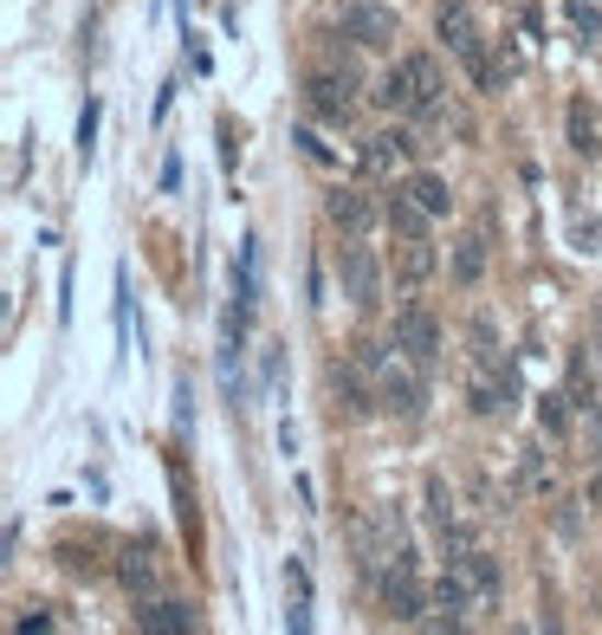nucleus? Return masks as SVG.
<instances>
[{
  "label": "nucleus",
  "instance_id": "nucleus-1",
  "mask_svg": "<svg viewBox=\"0 0 602 635\" xmlns=\"http://www.w3.org/2000/svg\"><path fill=\"white\" fill-rule=\"evenodd\" d=\"M434 98H441L434 53H401L396 66L383 71V84H376V104H383V111H421V104H434Z\"/></svg>",
  "mask_w": 602,
  "mask_h": 635
},
{
  "label": "nucleus",
  "instance_id": "nucleus-2",
  "mask_svg": "<svg viewBox=\"0 0 602 635\" xmlns=\"http://www.w3.org/2000/svg\"><path fill=\"white\" fill-rule=\"evenodd\" d=\"M434 33H441V46H447V53L473 71V84H479V91H492V84H499V71H492L486 46H479V20H473L467 0H447V7L434 13Z\"/></svg>",
  "mask_w": 602,
  "mask_h": 635
},
{
  "label": "nucleus",
  "instance_id": "nucleus-3",
  "mask_svg": "<svg viewBox=\"0 0 602 635\" xmlns=\"http://www.w3.org/2000/svg\"><path fill=\"white\" fill-rule=\"evenodd\" d=\"M337 280H343V298H350L356 311H376V305H383V267H376L370 247H356V234L337 247Z\"/></svg>",
  "mask_w": 602,
  "mask_h": 635
},
{
  "label": "nucleus",
  "instance_id": "nucleus-4",
  "mask_svg": "<svg viewBox=\"0 0 602 635\" xmlns=\"http://www.w3.org/2000/svg\"><path fill=\"white\" fill-rule=\"evenodd\" d=\"M389 344H396L421 376H428V370L441 363V318H434L428 305H401V311H396V338H389Z\"/></svg>",
  "mask_w": 602,
  "mask_h": 635
},
{
  "label": "nucleus",
  "instance_id": "nucleus-5",
  "mask_svg": "<svg viewBox=\"0 0 602 635\" xmlns=\"http://www.w3.org/2000/svg\"><path fill=\"white\" fill-rule=\"evenodd\" d=\"M350 91H356V71H350V66H331V71H311V78H305V104H311V117H318V124H337V131H343L350 111H356Z\"/></svg>",
  "mask_w": 602,
  "mask_h": 635
},
{
  "label": "nucleus",
  "instance_id": "nucleus-6",
  "mask_svg": "<svg viewBox=\"0 0 602 635\" xmlns=\"http://www.w3.org/2000/svg\"><path fill=\"white\" fill-rule=\"evenodd\" d=\"M467 402H473V416H486V422H506V416L519 409V370H512V363H499V370L473 363Z\"/></svg>",
  "mask_w": 602,
  "mask_h": 635
},
{
  "label": "nucleus",
  "instance_id": "nucleus-7",
  "mask_svg": "<svg viewBox=\"0 0 602 635\" xmlns=\"http://www.w3.org/2000/svg\"><path fill=\"white\" fill-rule=\"evenodd\" d=\"M343 39H356V46H370V53H389L401 39L396 7H383V0H350V7H343Z\"/></svg>",
  "mask_w": 602,
  "mask_h": 635
},
{
  "label": "nucleus",
  "instance_id": "nucleus-8",
  "mask_svg": "<svg viewBox=\"0 0 602 635\" xmlns=\"http://www.w3.org/2000/svg\"><path fill=\"white\" fill-rule=\"evenodd\" d=\"M376 396H383V409H389L396 422H414V416H421V370H414V363H408V370H401V363H383V370H376Z\"/></svg>",
  "mask_w": 602,
  "mask_h": 635
},
{
  "label": "nucleus",
  "instance_id": "nucleus-9",
  "mask_svg": "<svg viewBox=\"0 0 602 635\" xmlns=\"http://www.w3.org/2000/svg\"><path fill=\"white\" fill-rule=\"evenodd\" d=\"M331 396H337V416H350V422H363V416L383 409V396L363 383V363H356V356H350V363H331Z\"/></svg>",
  "mask_w": 602,
  "mask_h": 635
},
{
  "label": "nucleus",
  "instance_id": "nucleus-10",
  "mask_svg": "<svg viewBox=\"0 0 602 635\" xmlns=\"http://www.w3.org/2000/svg\"><path fill=\"white\" fill-rule=\"evenodd\" d=\"M396 280L401 285H428L434 280V267H441V253H434V240L428 234H396Z\"/></svg>",
  "mask_w": 602,
  "mask_h": 635
},
{
  "label": "nucleus",
  "instance_id": "nucleus-11",
  "mask_svg": "<svg viewBox=\"0 0 602 635\" xmlns=\"http://www.w3.org/2000/svg\"><path fill=\"white\" fill-rule=\"evenodd\" d=\"M325 220H331L337 234H370L376 202H370L363 189H331V195H325Z\"/></svg>",
  "mask_w": 602,
  "mask_h": 635
},
{
  "label": "nucleus",
  "instance_id": "nucleus-12",
  "mask_svg": "<svg viewBox=\"0 0 602 635\" xmlns=\"http://www.w3.org/2000/svg\"><path fill=\"white\" fill-rule=\"evenodd\" d=\"M383 603H389V616L396 623H414L421 616V583H414V565H383Z\"/></svg>",
  "mask_w": 602,
  "mask_h": 635
},
{
  "label": "nucleus",
  "instance_id": "nucleus-13",
  "mask_svg": "<svg viewBox=\"0 0 602 635\" xmlns=\"http://www.w3.org/2000/svg\"><path fill=\"white\" fill-rule=\"evenodd\" d=\"M564 124H570V149H577L583 162H597V156H602V111H597V104H590V98H570Z\"/></svg>",
  "mask_w": 602,
  "mask_h": 635
},
{
  "label": "nucleus",
  "instance_id": "nucleus-14",
  "mask_svg": "<svg viewBox=\"0 0 602 635\" xmlns=\"http://www.w3.org/2000/svg\"><path fill=\"white\" fill-rule=\"evenodd\" d=\"M136 630H156V635L195 630V603H182V597H156V603H136Z\"/></svg>",
  "mask_w": 602,
  "mask_h": 635
},
{
  "label": "nucleus",
  "instance_id": "nucleus-15",
  "mask_svg": "<svg viewBox=\"0 0 602 635\" xmlns=\"http://www.w3.org/2000/svg\"><path fill=\"white\" fill-rule=\"evenodd\" d=\"M421 143L408 137V131H383V137H370L363 143V175H389L401 156H414Z\"/></svg>",
  "mask_w": 602,
  "mask_h": 635
},
{
  "label": "nucleus",
  "instance_id": "nucleus-16",
  "mask_svg": "<svg viewBox=\"0 0 602 635\" xmlns=\"http://www.w3.org/2000/svg\"><path fill=\"white\" fill-rule=\"evenodd\" d=\"M454 565L467 570V583H473V597H479V610H486V603H499V558H492V552L467 545V552H461Z\"/></svg>",
  "mask_w": 602,
  "mask_h": 635
},
{
  "label": "nucleus",
  "instance_id": "nucleus-17",
  "mask_svg": "<svg viewBox=\"0 0 602 635\" xmlns=\"http://www.w3.org/2000/svg\"><path fill=\"white\" fill-rule=\"evenodd\" d=\"M473 603H479V597H473V583H467V570H461V565L434 583V610H441V623H461Z\"/></svg>",
  "mask_w": 602,
  "mask_h": 635
},
{
  "label": "nucleus",
  "instance_id": "nucleus-18",
  "mask_svg": "<svg viewBox=\"0 0 602 635\" xmlns=\"http://www.w3.org/2000/svg\"><path fill=\"white\" fill-rule=\"evenodd\" d=\"M285 630H311V583H305V565L292 558L285 565Z\"/></svg>",
  "mask_w": 602,
  "mask_h": 635
},
{
  "label": "nucleus",
  "instance_id": "nucleus-19",
  "mask_svg": "<svg viewBox=\"0 0 602 635\" xmlns=\"http://www.w3.org/2000/svg\"><path fill=\"white\" fill-rule=\"evenodd\" d=\"M577 416H583V409H577L570 389H544V396H537V428H544V434H570Z\"/></svg>",
  "mask_w": 602,
  "mask_h": 635
},
{
  "label": "nucleus",
  "instance_id": "nucleus-20",
  "mask_svg": "<svg viewBox=\"0 0 602 635\" xmlns=\"http://www.w3.org/2000/svg\"><path fill=\"white\" fill-rule=\"evenodd\" d=\"M117 583H124V590H130V597H149V590H156V558H149V552H124V558H117Z\"/></svg>",
  "mask_w": 602,
  "mask_h": 635
},
{
  "label": "nucleus",
  "instance_id": "nucleus-21",
  "mask_svg": "<svg viewBox=\"0 0 602 635\" xmlns=\"http://www.w3.org/2000/svg\"><path fill=\"white\" fill-rule=\"evenodd\" d=\"M401 189H408V195H414V202H421V208L434 214V220H441V214L454 208V195H447V182H441V175H434V169H421V175H408V182H401Z\"/></svg>",
  "mask_w": 602,
  "mask_h": 635
},
{
  "label": "nucleus",
  "instance_id": "nucleus-22",
  "mask_svg": "<svg viewBox=\"0 0 602 635\" xmlns=\"http://www.w3.org/2000/svg\"><path fill=\"white\" fill-rule=\"evenodd\" d=\"M454 285H479V273H486V234H467L461 247H454Z\"/></svg>",
  "mask_w": 602,
  "mask_h": 635
},
{
  "label": "nucleus",
  "instance_id": "nucleus-23",
  "mask_svg": "<svg viewBox=\"0 0 602 635\" xmlns=\"http://www.w3.org/2000/svg\"><path fill=\"white\" fill-rule=\"evenodd\" d=\"M428 220H434V214L421 208L408 189H396V195H389V227H396V234H428Z\"/></svg>",
  "mask_w": 602,
  "mask_h": 635
},
{
  "label": "nucleus",
  "instance_id": "nucleus-24",
  "mask_svg": "<svg viewBox=\"0 0 602 635\" xmlns=\"http://www.w3.org/2000/svg\"><path fill=\"white\" fill-rule=\"evenodd\" d=\"M570 396H577V409H597V370H590V351H570Z\"/></svg>",
  "mask_w": 602,
  "mask_h": 635
},
{
  "label": "nucleus",
  "instance_id": "nucleus-25",
  "mask_svg": "<svg viewBox=\"0 0 602 635\" xmlns=\"http://www.w3.org/2000/svg\"><path fill=\"white\" fill-rule=\"evenodd\" d=\"M564 20L577 26V39L590 46V39H602V13H597V0H564Z\"/></svg>",
  "mask_w": 602,
  "mask_h": 635
},
{
  "label": "nucleus",
  "instance_id": "nucleus-26",
  "mask_svg": "<svg viewBox=\"0 0 602 635\" xmlns=\"http://www.w3.org/2000/svg\"><path fill=\"white\" fill-rule=\"evenodd\" d=\"M71 149H78V162H91V156H98V104H91V98H84V111H78Z\"/></svg>",
  "mask_w": 602,
  "mask_h": 635
},
{
  "label": "nucleus",
  "instance_id": "nucleus-27",
  "mask_svg": "<svg viewBox=\"0 0 602 635\" xmlns=\"http://www.w3.org/2000/svg\"><path fill=\"white\" fill-rule=\"evenodd\" d=\"M525 494H550V467L537 447H525Z\"/></svg>",
  "mask_w": 602,
  "mask_h": 635
},
{
  "label": "nucleus",
  "instance_id": "nucleus-28",
  "mask_svg": "<svg viewBox=\"0 0 602 635\" xmlns=\"http://www.w3.org/2000/svg\"><path fill=\"white\" fill-rule=\"evenodd\" d=\"M570 240H577V247H583V253H597V240H602L597 214H570Z\"/></svg>",
  "mask_w": 602,
  "mask_h": 635
},
{
  "label": "nucleus",
  "instance_id": "nucleus-29",
  "mask_svg": "<svg viewBox=\"0 0 602 635\" xmlns=\"http://www.w3.org/2000/svg\"><path fill=\"white\" fill-rule=\"evenodd\" d=\"M59 558H66V570H78V577H91V570H98L91 545H84V552H78V545H59Z\"/></svg>",
  "mask_w": 602,
  "mask_h": 635
},
{
  "label": "nucleus",
  "instance_id": "nucleus-30",
  "mask_svg": "<svg viewBox=\"0 0 602 635\" xmlns=\"http://www.w3.org/2000/svg\"><path fill=\"white\" fill-rule=\"evenodd\" d=\"M175 422H182V428L195 422V389H189V376L175 383Z\"/></svg>",
  "mask_w": 602,
  "mask_h": 635
},
{
  "label": "nucleus",
  "instance_id": "nucleus-31",
  "mask_svg": "<svg viewBox=\"0 0 602 635\" xmlns=\"http://www.w3.org/2000/svg\"><path fill=\"white\" fill-rule=\"evenodd\" d=\"M234 162H240V149H234V124H227V117H220V169H227V175H234Z\"/></svg>",
  "mask_w": 602,
  "mask_h": 635
},
{
  "label": "nucleus",
  "instance_id": "nucleus-32",
  "mask_svg": "<svg viewBox=\"0 0 602 635\" xmlns=\"http://www.w3.org/2000/svg\"><path fill=\"white\" fill-rule=\"evenodd\" d=\"M292 143H298V149H305V156H311V162H318V169H325V162H331V149H325V143H318V137H311V131H298V137H292Z\"/></svg>",
  "mask_w": 602,
  "mask_h": 635
},
{
  "label": "nucleus",
  "instance_id": "nucleus-33",
  "mask_svg": "<svg viewBox=\"0 0 602 635\" xmlns=\"http://www.w3.org/2000/svg\"><path fill=\"white\" fill-rule=\"evenodd\" d=\"M175 189H182V156L162 162V195H175Z\"/></svg>",
  "mask_w": 602,
  "mask_h": 635
},
{
  "label": "nucleus",
  "instance_id": "nucleus-34",
  "mask_svg": "<svg viewBox=\"0 0 602 635\" xmlns=\"http://www.w3.org/2000/svg\"><path fill=\"white\" fill-rule=\"evenodd\" d=\"M59 325H71V267L59 273Z\"/></svg>",
  "mask_w": 602,
  "mask_h": 635
},
{
  "label": "nucleus",
  "instance_id": "nucleus-35",
  "mask_svg": "<svg viewBox=\"0 0 602 635\" xmlns=\"http://www.w3.org/2000/svg\"><path fill=\"white\" fill-rule=\"evenodd\" d=\"M13 630L26 635V630H53V616H46V610H33V616H13Z\"/></svg>",
  "mask_w": 602,
  "mask_h": 635
},
{
  "label": "nucleus",
  "instance_id": "nucleus-36",
  "mask_svg": "<svg viewBox=\"0 0 602 635\" xmlns=\"http://www.w3.org/2000/svg\"><path fill=\"white\" fill-rule=\"evenodd\" d=\"M583 499H590V506H602V474L590 480V494H583Z\"/></svg>",
  "mask_w": 602,
  "mask_h": 635
},
{
  "label": "nucleus",
  "instance_id": "nucleus-37",
  "mask_svg": "<svg viewBox=\"0 0 602 635\" xmlns=\"http://www.w3.org/2000/svg\"><path fill=\"white\" fill-rule=\"evenodd\" d=\"M597 344H602V305H597Z\"/></svg>",
  "mask_w": 602,
  "mask_h": 635
}]
</instances>
